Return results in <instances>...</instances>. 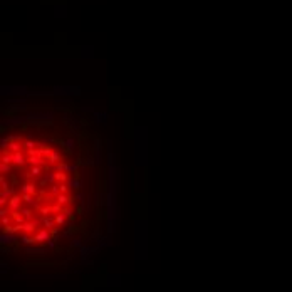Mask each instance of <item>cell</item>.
I'll use <instances>...</instances> for the list:
<instances>
[{
    "label": "cell",
    "mask_w": 292,
    "mask_h": 292,
    "mask_svg": "<svg viewBox=\"0 0 292 292\" xmlns=\"http://www.w3.org/2000/svg\"><path fill=\"white\" fill-rule=\"evenodd\" d=\"M29 163H30L32 166H42V164H44L42 156H40V155H34V153H30V156H29Z\"/></svg>",
    "instance_id": "cell-1"
},
{
    "label": "cell",
    "mask_w": 292,
    "mask_h": 292,
    "mask_svg": "<svg viewBox=\"0 0 292 292\" xmlns=\"http://www.w3.org/2000/svg\"><path fill=\"white\" fill-rule=\"evenodd\" d=\"M10 164H5V163H2L0 164V171H2V173H10Z\"/></svg>",
    "instance_id": "cell-10"
},
{
    "label": "cell",
    "mask_w": 292,
    "mask_h": 292,
    "mask_svg": "<svg viewBox=\"0 0 292 292\" xmlns=\"http://www.w3.org/2000/svg\"><path fill=\"white\" fill-rule=\"evenodd\" d=\"M2 163H5V164H12V163H14V153H12V155H3L2 156Z\"/></svg>",
    "instance_id": "cell-8"
},
{
    "label": "cell",
    "mask_w": 292,
    "mask_h": 292,
    "mask_svg": "<svg viewBox=\"0 0 292 292\" xmlns=\"http://www.w3.org/2000/svg\"><path fill=\"white\" fill-rule=\"evenodd\" d=\"M24 146H25L27 150H30V151H32V150H34V146H35V145H34L32 141H25V143H24Z\"/></svg>",
    "instance_id": "cell-13"
},
{
    "label": "cell",
    "mask_w": 292,
    "mask_h": 292,
    "mask_svg": "<svg viewBox=\"0 0 292 292\" xmlns=\"http://www.w3.org/2000/svg\"><path fill=\"white\" fill-rule=\"evenodd\" d=\"M9 148H10L12 151H14V153H19V151L22 150V146H20V141H14V143H10Z\"/></svg>",
    "instance_id": "cell-7"
},
{
    "label": "cell",
    "mask_w": 292,
    "mask_h": 292,
    "mask_svg": "<svg viewBox=\"0 0 292 292\" xmlns=\"http://www.w3.org/2000/svg\"><path fill=\"white\" fill-rule=\"evenodd\" d=\"M40 173H42V166H32V170H30V173H29V176H30V178H39Z\"/></svg>",
    "instance_id": "cell-5"
},
{
    "label": "cell",
    "mask_w": 292,
    "mask_h": 292,
    "mask_svg": "<svg viewBox=\"0 0 292 292\" xmlns=\"http://www.w3.org/2000/svg\"><path fill=\"white\" fill-rule=\"evenodd\" d=\"M62 222H64V217L59 215V217H57V223H62Z\"/></svg>",
    "instance_id": "cell-14"
},
{
    "label": "cell",
    "mask_w": 292,
    "mask_h": 292,
    "mask_svg": "<svg viewBox=\"0 0 292 292\" xmlns=\"http://www.w3.org/2000/svg\"><path fill=\"white\" fill-rule=\"evenodd\" d=\"M69 185H71V188H74V190H79L81 188V182H79V178H72V180H69Z\"/></svg>",
    "instance_id": "cell-6"
},
{
    "label": "cell",
    "mask_w": 292,
    "mask_h": 292,
    "mask_svg": "<svg viewBox=\"0 0 292 292\" xmlns=\"http://www.w3.org/2000/svg\"><path fill=\"white\" fill-rule=\"evenodd\" d=\"M22 191L24 193H29V195H34V193H35V185H32V183L22 185Z\"/></svg>",
    "instance_id": "cell-4"
},
{
    "label": "cell",
    "mask_w": 292,
    "mask_h": 292,
    "mask_svg": "<svg viewBox=\"0 0 292 292\" xmlns=\"http://www.w3.org/2000/svg\"><path fill=\"white\" fill-rule=\"evenodd\" d=\"M67 196H65V195H61V193H59V196H57V201H59V205H65V203H67Z\"/></svg>",
    "instance_id": "cell-11"
},
{
    "label": "cell",
    "mask_w": 292,
    "mask_h": 292,
    "mask_svg": "<svg viewBox=\"0 0 292 292\" xmlns=\"http://www.w3.org/2000/svg\"><path fill=\"white\" fill-rule=\"evenodd\" d=\"M24 163H25V158H24V155L20 153H14V164L15 166H24Z\"/></svg>",
    "instance_id": "cell-3"
},
{
    "label": "cell",
    "mask_w": 292,
    "mask_h": 292,
    "mask_svg": "<svg viewBox=\"0 0 292 292\" xmlns=\"http://www.w3.org/2000/svg\"><path fill=\"white\" fill-rule=\"evenodd\" d=\"M56 176H57V180H59V182H65V180H67V175H64V173H56Z\"/></svg>",
    "instance_id": "cell-12"
},
{
    "label": "cell",
    "mask_w": 292,
    "mask_h": 292,
    "mask_svg": "<svg viewBox=\"0 0 292 292\" xmlns=\"http://www.w3.org/2000/svg\"><path fill=\"white\" fill-rule=\"evenodd\" d=\"M9 203H10V208H12V210H14V212H17L19 208H20V196L14 195V196H12V198H10V201H9Z\"/></svg>",
    "instance_id": "cell-2"
},
{
    "label": "cell",
    "mask_w": 292,
    "mask_h": 292,
    "mask_svg": "<svg viewBox=\"0 0 292 292\" xmlns=\"http://www.w3.org/2000/svg\"><path fill=\"white\" fill-rule=\"evenodd\" d=\"M47 158H49V161H51V163H57L61 159V156H59V153H51Z\"/></svg>",
    "instance_id": "cell-9"
}]
</instances>
